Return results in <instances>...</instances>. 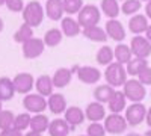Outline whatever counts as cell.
<instances>
[{
  "label": "cell",
  "instance_id": "6da1fadb",
  "mask_svg": "<svg viewBox=\"0 0 151 136\" xmlns=\"http://www.w3.org/2000/svg\"><path fill=\"white\" fill-rule=\"evenodd\" d=\"M44 17H45V8H42V5L38 0L29 2L23 9V20L24 23L30 24L32 27L41 26Z\"/></svg>",
  "mask_w": 151,
  "mask_h": 136
},
{
  "label": "cell",
  "instance_id": "7a4b0ae2",
  "mask_svg": "<svg viewBox=\"0 0 151 136\" xmlns=\"http://www.w3.org/2000/svg\"><path fill=\"white\" fill-rule=\"evenodd\" d=\"M104 79L110 86H113V88L124 86V83L127 82V70H125V67L122 64L115 60V62H112L106 67Z\"/></svg>",
  "mask_w": 151,
  "mask_h": 136
},
{
  "label": "cell",
  "instance_id": "3957f363",
  "mask_svg": "<svg viewBox=\"0 0 151 136\" xmlns=\"http://www.w3.org/2000/svg\"><path fill=\"white\" fill-rule=\"evenodd\" d=\"M122 92L132 103H141L147 95L145 85L141 83L137 79H127V82L122 86Z\"/></svg>",
  "mask_w": 151,
  "mask_h": 136
},
{
  "label": "cell",
  "instance_id": "277c9868",
  "mask_svg": "<svg viewBox=\"0 0 151 136\" xmlns=\"http://www.w3.org/2000/svg\"><path fill=\"white\" fill-rule=\"evenodd\" d=\"M100 20H101V9L97 8L95 5H85L77 17V21L80 23L82 27L97 26Z\"/></svg>",
  "mask_w": 151,
  "mask_h": 136
},
{
  "label": "cell",
  "instance_id": "5b68a950",
  "mask_svg": "<svg viewBox=\"0 0 151 136\" xmlns=\"http://www.w3.org/2000/svg\"><path fill=\"white\" fill-rule=\"evenodd\" d=\"M23 106L30 114H42L45 110V107H48V103H47L44 95L38 94V92L36 94H30L29 92V94H26V97H24Z\"/></svg>",
  "mask_w": 151,
  "mask_h": 136
},
{
  "label": "cell",
  "instance_id": "8992f818",
  "mask_svg": "<svg viewBox=\"0 0 151 136\" xmlns=\"http://www.w3.org/2000/svg\"><path fill=\"white\" fill-rule=\"evenodd\" d=\"M130 48L133 52V56L148 59L150 55H151V41L147 38V36L134 35L132 38V41H130Z\"/></svg>",
  "mask_w": 151,
  "mask_h": 136
},
{
  "label": "cell",
  "instance_id": "52a82bcc",
  "mask_svg": "<svg viewBox=\"0 0 151 136\" xmlns=\"http://www.w3.org/2000/svg\"><path fill=\"white\" fill-rule=\"evenodd\" d=\"M147 107L142 103H133L125 109V119H127L129 126H139L141 122L147 118Z\"/></svg>",
  "mask_w": 151,
  "mask_h": 136
},
{
  "label": "cell",
  "instance_id": "ba28073f",
  "mask_svg": "<svg viewBox=\"0 0 151 136\" xmlns=\"http://www.w3.org/2000/svg\"><path fill=\"white\" fill-rule=\"evenodd\" d=\"M45 42L41 38H30L26 42H23V55L26 59H36L40 58L45 50Z\"/></svg>",
  "mask_w": 151,
  "mask_h": 136
},
{
  "label": "cell",
  "instance_id": "9c48e42d",
  "mask_svg": "<svg viewBox=\"0 0 151 136\" xmlns=\"http://www.w3.org/2000/svg\"><path fill=\"white\" fill-rule=\"evenodd\" d=\"M127 119L119 114H112L104 118V127L110 135H121L127 130Z\"/></svg>",
  "mask_w": 151,
  "mask_h": 136
},
{
  "label": "cell",
  "instance_id": "30bf717a",
  "mask_svg": "<svg viewBox=\"0 0 151 136\" xmlns=\"http://www.w3.org/2000/svg\"><path fill=\"white\" fill-rule=\"evenodd\" d=\"M76 74H77V79L82 83H86V85H94L101 79V71L95 67H89V65L77 67Z\"/></svg>",
  "mask_w": 151,
  "mask_h": 136
},
{
  "label": "cell",
  "instance_id": "8fae6325",
  "mask_svg": "<svg viewBox=\"0 0 151 136\" xmlns=\"http://www.w3.org/2000/svg\"><path fill=\"white\" fill-rule=\"evenodd\" d=\"M107 36L110 40H113L115 42H122L125 40V29L122 26V23L116 18H109L106 26H104Z\"/></svg>",
  "mask_w": 151,
  "mask_h": 136
},
{
  "label": "cell",
  "instance_id": "7c38bea8",
  "mask_svg": "<svg viewBox=\"0 0 151 136\" xmlns=\"http://www.w3.org/2000/svg\"><path fill=\"white\" fill-rule=\"evenodd\" d=\"M12 80H14L15 91L18 94H29L35 86V80L30 73H18Z\"/></svg>",
  "mask_w": 151,
  "mask_h": 136
},
{
  "label": "cell",
  "instance_id": "4fadbf2b",
  "mask_svg": "<svg viewBox=\"0 0 151 136\" xmlns=\"http://www.w3.org/2000/svg\"><path fill=\"white\" fill-rule=\"evenodd\" d=\"M76 70H77V65H76L74 68H58L53 74V85H55V88L58 89H62V88H65V86L70 85L71 79H73V74L76 73Z\"/></svg>",
  "mask_w": 151,
  "mask_h": 136
},
{
  "label": "cell",
  "instance_id": "5bb4252c",
  "mask_svg": "<svg viewBox=\"0 0 151 136\" xmlns=\"http://www.w3.org/2000/svg\"><path fill=\"white\" fill-rule=\"evenodd\" d=\"M45 15L53 20V21H58V20H62L64 17V0H47L45 2Z\"/></svg>",
  "mask_w": 151,
  "mask_h": 136
},
{
  "label": "cell",
  "instance_id": "9a60e30c",
  "mask_svg": "<svg viewBox=\"0 0 151 136\" xmlns=\"http://www.w3.org/2000/svg\"><path fill=\"white\" fill-rule=\"evenodd\" d=\"M82 26L80 23L76 20V18H71V17H65L60 20V30L64 32V35L67 38H74L77 36L79 33H82Z\"/></svg>",
  "mask_w": 151,
  "mask_h": 136
},
{
  "label": "cell",
  "instance_id": "2e32d148",
  "mask_svg": "<svg viewBox=\"0 0 151 136\" xmlns=\"http://www.w3.org/2000/svg\"><path fill=\"white\" fill-rule=\"evenodd\" d=\"M85 114H86V118L89 119L91 122H100L101 119H104L107 117L104 106L100 103V101H97V100L94 103H89V104L86 106Z\"/></svg>",
  "mask_w": 151,
  "mask_h": 136
},
{
  "label": "cell",
  "instance_id": "e0dca14e",
  "mask_svg": "<svg viewBox=\"0 0 151 136\" xmlns=\"http://www.w3.org/2000/svg\"><path fill=\"white\" fill-rule=\"evenodd\" d=\"M70 122L65 118H56L53 121H50V126H48V133L50 136H68L71 132Z\"/></svg>",
  "mask_w": 151,
  "mask_h": 136
},
{
  "label": "cell",
  "instance_id": "ac0fdd59",
  "mask_svg": "<svg viewBox=\"0 0 151 136\" xmlns=\"http://www.w3.org/2000/svg\"><path fill=\"white\" fill-rule=\"evenodd\" d=\"M148 17L142 15V14H134L132 15V18L129 20V30L134 35H142L147 32L148 29Z\"/></svg>",
  "mask_w": 151,
  "mask_h": 136
},
{
  "label": "cell",
  "instance_id": "d6986e66",
  "mask_svg": "<svg viewBox=\"0 0 151 136\" xmlns=\"http://www.w3.org/2000/svg\"><path fill=\"white\" fill-rule=\"evenodd\" d=\"M47 103H48L50 112L55 114V115H60L67 110V100H65V97L59 92H55L50 97H47Z\"/></svg>",
  "mask_w": 151,
  "mask_h": 136
},
{
  "label": "cell",
  "instance_id": "ffe728a7",
  "mask_svg": "<svg viewBox=\"0 0 151 136\" xmlns=\"http://www.w3.org/2000/svg\"><path fill=\"white\" fill-rule=\"evenodd\" d=\"M82 35L85 36L86 40L94 41V42H106L107 38H109L106 29L100 27L98 24L97 26H91V27H83L82 29Z\"/></svg>",
  "mask_w": 151,
  "mask_h": 136
},
{
  "label": "cell",
  "instance_id": "44dd1931",
  "mask_svg": "<svg viewBox=\"0 0 151 136\" xmlns=\"http://www.w3.org/2000/svg\"><path fill=\"white\" fill-rule=\"evenodd\" d=\"M107 106L112 114H121L127 107V97H125V94L122 91H115V94L109 100Z\"/></svg>",
  "mask_w": 151,
  "mask_h": 136
},
{
  "label": "cell",
  "instance_id": "7402d4cb",
  "mask_svg": "<svg viewBox=\"0 0 151 136\" xmlns=\"http://www.w3.org/2000/svg\"><path fill=\"white\" fill-rule=\"evenodd\" d=\"M35 88L38 91V94H41L44 97H50L53 94V88H55V85H53V79L47 76V74H42V76H40L36 79L35 82Z\"/></svg>",
  "mask_w": 151,
  "mask_h": 136
},
{
  "label": "cell",
  "instance_id": "603a6c76",
  "mask_svg": "<svg viewBox=\"0 0 151 136\" xmlns=\"http://www.w3.org/2000/svg\"><path fill=\"white\" fill-rule=\"evenodd\" d=\"M64 118L70 122V126L74 127V126L82 124V122L85 121L86 114L83 112L80 107H77V106H70V107H67V110L64 112Z\"/></svg>",
  "mask_w": 151,
  "mask_h": 136
},
{
  "label": "cell",
  "instance_id": "cb8c5ba5",
  "mask_svg": "<svg viewBox=\"0 0 151 136\" xmlns=\"http://www.w3.org/2000/svg\"><path fill=\"white\" fill-rule=\"evenodd\" d=\"M15 86L14 80H11L9 77H0V100L8 101L15 95Z\"/></svg>",
  "mask_w": 151,
  "mask_h": 136
},
{
  "label": "cell",
  "instance_id": "d4e9b609",
  "mask_svg": "<svg viewBox=\"0 0 151 136\" xmlns=\"http://www.w3.org/2000/svg\"><path fill=\"white\" fill-rule=\"evenodd\" d=\"M113 53H115V60H116V62H119V64H122V65H127L130 60H132V58H133V52H132L130 45L121 44V42L115 47Z\"/></svg>",
  "mask_w": 151,
  "mask_h": 136
},
{
  "label": "cell",
  "instance_id": "484cf974",
  "mask_svg": "<svg viewBox=\"0 0 151 136\" xmlns=\"http://www.w3.org/2000/svg\"><path fill=\"white\" fill-rule=\"evenodd\" d=\"M100 9L107 18H116L121 12V6L118 3V0H101Z\"/></svg>",
  "mask_w": 151,
  "mask_h": 136
},
{
  "label": "cell",
  "instance_id": "4316f807",
  "mask_svg": "<svg viewBox=\"0 0 151 136\" xmlns=\"http://www.w3.org/2000/svg\"><path fill=\"white\" fill-rule=\"evenodd\" d=\"M113 94H115V88L110 86L109 83H106V85H100V86L95 88L94 98L97 101H100V103H109V100L112 98Z\"/></svg>",
  "mask_w": 151,
  "mask_h": 136
},
{
  "label": "cell",
  "instance_id": "83f0119b",
  "mask_svg": "<svg viewBox=\"0 0 151 136\" xmlns=\"http://www.w3.org/2000/svg\"><path fill=\"white\" fill-rule=\"evenodd\" d=\"M97 62L100 65H103V67H107L109 64L113 62V59H115V53H113V48L109 47V45H103V47H100L98 48V52H97Z\"/></svg>",
  "mask_w": 151,
  "mask_h": 136
},
{
  "label": "cell",
  "instance_id": "f1b7e54d",
  "mask_svg": "<svg viewBox=\"0 0 151 136\" xmlns=\"http://www.w3.org/2000/svg\"><path fill=\"white\" fill-rule=\"evenodd\" d=\"M147 65H148L147 59H142V58H136V56H133V58H132V60L127 64V67H125V70H127V74H129V76L136 77L137 74H139V73L147 67Z\"/></svg>",
  "mask_w": 151,
  "mask_h": 136
},
{
  "label": "cell",
  "instance_id": "f546056e",
  "mask_svg": "<svg viewBox=\"0 0 151 136\" xmlns=\"http://www.w3.org/2000/svg\"><path fill=\"white\" fill-rule=\"evenodd\" d=\"M48 126H50V121L42 114H38V115L32 117V119H30V130H33V132L44 133L45 130H48Z\"/></svg>",
  "mask_w": 151,
  "mask_h": 136
},
{
  "label": "cell",
  "instance_id": "4dcf8cb0",
  "mask_svg": "<svg viewBox=\"0 0 151 136\" xmlns=\"http://www.w3.org/2000/svg\"><path fill=\"white\" fill-rule=\"evenodd\" d=\"M64 32L60 29H50L45 32L44 35V42L47 47H56L62 42V38H64Z\"/></svg>",
  "mask_w": 151,
  "mask_h": 136
},
{
  "label": "cell",
  "instance_id": "1f68e13d",
  "mask_svg": "<svg viewBox=\"0 0 151 136\" xmlns=\"http://www.w3.org/2000/svg\"><path fill=\"white\" fill-rule=\"evenodd\" d=\"M30 38H33V27L30 26V24H27V23H23L21 26L18 27V30L14 33V41L20 42V44L26 42Z\"/></svg>",
  "mask_w": 151,
  "mask_h": 136
},
{
  "label": "cell",
  "instance_id": "d6a6232c",
  "mask_svg": "<svg viewBox=\"0 0 151 136\" xmlns=\"http://www.w3.org/2000/svg\"><path fill=\"white\" fill-rule=\"evenodd\" d=\"M142 8L141 0H124L121 5V12L124 15H134Z\"/></svg>",
  "mask_w": 151,
  "mask_h": 136
},
{
  "label": "cell",
  "instance_id": "836d02e7",
  "mask_svg": "<svg viewBox=\"0 0 151 136\" xmlns=\"http://www.w3.org/2000/svg\"><path fill=\"white\" fill-rule=\"evenodd\" d=\"M14 121H15V115L11 110H2L0 112V130L14 127Z\"/></svg>",
  "mask_w": 151,
  "mask_h": 136
},
{
  "label": "cell",
  "instance_id": "e575fe53",
  "mask_svg": "<svg viewBox=\"0 0 151 136\" xmlns=\"http://www.w3.org/2000/svg\"><path fill=\"white\" fill-rule=\"evenodd\" d=\"M83 6V0H64V9L68 15L79 14Z\"/></svg>",
  "mask_w": 151,
  "mask_h": 136
},
{
  "label": "cell",
  "instance_id": "d590c367",
  "mask_svg": "<svg viewBox=\"0 0 151 136\" xmlns=\"http://www.w3.org/2000/svg\"><path fill=\"white\" fill-rule=\"evenodd\" d=\"M30 119L32 117L29 115V112H24V114H18L15 115V121H14V127L17 130H26L27 127H30Z\"/></svg>",
  "mask_w": 151,
  "mask_h": 136
},
{
  "label": "cell",
  "instance_id": "8d00e7d4",
  "mask_svg": "<svg viewBox=\"0 0 151 136\" xmlns=\"http://www.w3.org/2000/svg\"><path fill=\"white\" fill-rule=\"evenodd\" d=\"M107 130L104 127V124H100V122H91L86 129V135L88 136H106Z\"/></svg>",
  "mask_w": 151,
  "mask_h": 136
},
{
  "label": "cell",
  "instance_id": "74e56055",
  "mask_svg": "<svg viewBox=\"0 0 151 136\" xmlns=\"http://www.w3.org/2000/svg\"><path fill=\"white\" fill-rule=\"evenodd\" d=\"M137 80H139L141 83H144L145 86L147 85H151V67L150 65H147L139 74H137Z\"/></svg>",
  "mask_w": 151,
  "mask_h": 136
},
{
  "label": "cell",
  "instance_id": "f35d334b",
  "mask_svg": "<svg viewBox=\"0 0 151 136\" xmlns=\"http://www.w3.org/2000/svg\"><path fill=\"white\" fill-rule=\"evenodd\" d=\"M24 2L23 0H6V8L11 12H23L24 9Z\"/></svg>",
  "mask_w": 151,
  "mask_h": 136
},
{
  "label": "cell",
  "instance_id": "ab89813d",
  "mask_svg": "<svg viewBox=\"0 0 151 136\" xmlns=\"http://www.w3.org/2000/svg\"><path fill=\"white\" fill-rule=\"evenodd\" d=\"M0 136H24L21 130H17L15 127H11V129H6V130H2Z\"/></svg>",
  "mask_w": 151,
  "mask_h": 136
},
{
  "label": "cell",
  "instance_id": "60d3db41",
  "mask_svg": "<svg viewBox=\"0 0 151 136\" xmlns=\"http://www.w3.org/2000/svg\"><path fill=\"white\" fill-rule=\"evenodd\" d=\"M145 15L151 20V0L147 2V5H145Z\"/></svg>",
  "mask_w": 151,
  "mask_h": 136
},
{
  "label": "cell",
  "instance_id": "b9f144b4",
  "mask_svg": "<svg viewBox=\"0 0 151 136\" xmlns=\"http://www.w3.org/2000/svg\"><path fill=\"white\" fill-rule=\"evenodd\" d=\"M145 121H147L148 127H151V107H148V110H147V118H145Z\"/></svg>",
  "mask_w": 151,
  "mask_h": 136
},
{
  "label": "cell",
  "instance_id": "7bdbcfd3",
  "mask_svg": "<svg viewBox=\"0 0 151 136\" xmlns=\"http://www.w3.org/2000/svg\"><path fill=\"white\" fill-rule=\"evenodd\" d=\"M42 133H38V132H33V130H30L29 133H26L24 136H41Z\"/></svg>",
  "mask_w": 151,
  "mask_h": 136
},
{
  "label": "cell",
  "instance_id": "ee69618b",
  "mask_svg": "<svg viewBox=\"0 0 151 136\" xmlns=\"http://www.w3.org/2000/svg\"><path fill=\"white\" fill-rule=\"evenodd\" d=\"M145 36H147V38L151 41V24L148 26V29H147V32H145Z\"/></svg>",
  "mask_w": 151,
  "mask_h": 136
},
{
  "label": "cell",
  "instance_id": "f6af8a7d",
  "mask_svg": "<svg viewBox=\"0 0 151 136\" xmlns=\"http://www.w3.org/2000/svg\"><path fill=\"white\" fill-rule=\"evenodd\" d=\"M3 27H5V23H3V20H2V18H0V32L3 30Z\"/></svg>",
  "mask_w": 151,
  "mask_h": 136
},
{
  "label": "cell",
  "instance_id": "bcb514c9",
  "mask_svg": "<svg viewBox=\"0 0 151 136\" xmlns=\"http://www.w3.org/2000/svg\"><path fill=\"white\" fill-rule=\"evenodd\" d=\"M125 136H142V135H139V133H127Z\"/></svg>",
  "mask_w": 151,
  "mask_h": 136
},
{
  "label": "cell",
  "instance_id": "7dc6e473",
  "mask_svg": "<svg viewBox=\"0 0 151 136\" xmlns=\"http://www.w3.org/2000/svg\"><path fill=\"white\" fill-rule=\"evenodd\" d=\"M3 5H6V0H0V6H3Z\"/></svg>",
  "mask_w": 151,
  "mask_h": 136
},
{
  "label": "cell",
  "instance_id": "c3c4849f",
  "mask_svg": "<svg viewBox=\"0 0 151 136\" xmlns=\"http://www.w3.org/2000/svg\"><path fill=\"white\" fill-rule=\"evenodd\" d=\"M2 110H3V109H2V100H0V112H2Z\"/></svg>",
  "mask_w": 151,
  "mask_h": 136
},
{
  "label": "cell",
  "instance_id": "681fc988",
  "mask_svg": "<svg viewBox=\"0 0 151 136\" xmlns=\"http://www.w3.org/2000/svg\"><path fill=\"white\" fill-rule=\"evenodd\" d=\"M147 136H151V130H150V132H148V133H147Z\"/></svg>",
  "mask_w": 151,
  "mask_h": 136
},
{
  "label": "cell",
  "instance_id": "f907efd6",
  "mask_svg": "<svg viewBox=\"0 0 151 136\" xmlns=\"http://www.w3.org/2000/svg\"><path fill=\"white\" fill-rule=\"evenodd\" d=\"M141 2H150V0H141Z\"/></svg>",
  "mask_w": 151,
  "mask_h": 136
},
{
  "label": "cell",
  "instance_id": "816d5d0a",
  "mask_svg": "<svg viewBox=\"0 0 151 136\" xmlns=\"http://www.w3.org/2000/svg\"><path fill=\"white\" fill-rule=\"evenodd\" d=\"M83 136H85V135H83ZM86 136H88V135H86Z\"/></svg>",
  "mask_w": 151,
  "mask_h": 136
},
{
  "label": "cell",
  "instance_id": "f5cc1de1",
  "mask_svg": "<svg viewBox=\"0 0 151 136\" xmlns=\"http://www.w3.org/2000/svg\"><path fill=\"white\" fill-rule=\"evenodd\" d=\"M122 2H124V0H122Z\"/></svg>",
  "mask_w": 151,
  "mask_h": 136
}]
</instances>
